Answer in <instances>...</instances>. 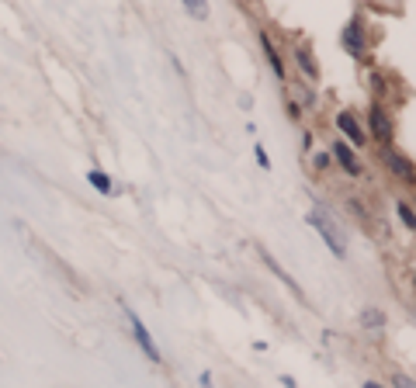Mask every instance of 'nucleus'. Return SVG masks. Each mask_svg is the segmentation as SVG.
<instances>
[{
    "label": "nucleus",
    "mask_w": 416,
    "mask_h": 388,
    "mask_svg": "<svg viewBox=\"0 0 416 388\" xmlns=\"http://www.w3.org/2000/svg\"><path fill=\"white\" fill-rule=\"evenodd\" d=\"M309 225H312V229H316V232H319V236L326 239V246L333 250V257H340V260H344V253H347V246H344V239H340V232L333 229V219H330L326 212H319V208H312V212H309Z\"/></svg>",
    "instance_id": "nucleus-1"
},
{
    "label": "nucleus",
    "mask_w": 416,
    "mask_h": 388,
    "mask_svg": "<svg viewBox=\"0 0 416 388\" xmlns=\"http://www.w3.org/2000/svg\"><path fill=\"white\" fill-rule=\"evenodd\" d=\"M125 316H128V323H132V336H135V343L142 347V354H146L149 361H160V347L153 343V336H149V330L142 326V319H139L132 309H125Z\"/></svg>",
    "instance_id": "nucleus-2"
},
{
    "label": "nucleus",
    "mask_w": 416,
    "mask_h": 388,
    "mask_svg": "<svg viewBox=\"0 0 416 388\" xmlns=\"http://www.w3.org/2000/svg\"><path fill=\"white\" fill-rule=\"evenodd\" d=\"M337 128H340V132H344V135H347L354 146H364V142H368V139H364V132H361V125L354 121V114H351V111H340V114H337Z\"/></svg>",
    "instance_id": "nucleus-3"
},
{
    "label": "nucleus",
    "mask_w": 416,
    "mask_h": 388,
    "mask_svg": "<svg viewBox=\"0 0 416 388\" xmlns=\"http://www.w3.org/2000/svg\"><path fill=\"white\" fill-rule=\"evenodd\" d=\"M371 132H375V139H382V142L392 139V121H389L385 108H371Z\"/></svg>",
    "instance_id": "nucleus-4"
},
{
    "label": "nucleus",
    "mask_w": 416,
    "mask_h": 388,
    "mask_svg": "<svg viewBox=\"0 0 416 388\" xmlns=\"http://www.w3.org/2000/svg\"><path fill=\"white\" fill-rule=\"evenodd\" d=\"M385 163H389V170L396 173V177H403V180H416V170H413V163L406 160V156H399V153H385Z\"/></svg>",
    "instance_id": "nucleus-5"
},
{
    "label": "nucleus",
    "mask_w": 416,
    "mask_h": 388,
    "mask_svg": "<svg viewBox=\"0 0 416 388\" xmlns=\"http://www.w3.org/2000/svg\"><path fill=\"white\" fill-rule=\"evenodd\" d=\"M333 156L340 160V166H344L347 173H354V177L361 173V163H357V156H354V153L347 149V142H337V146H333Z\"/></svg>",
    "instance_id": "nucleus-6"
},
{
    "label": "nucleus",
    "mask_w": 416,
    "mask_h": 388,
    "mask_svg": "<svg viewBox=\"0 0 416 388\" xmlns=\"http://www.w3.org/2000/svg\"><path fill=\"white\" fill-rule=\"evenodd\" d=\"M260 46H264V55H267V62H271V69L278 73V76H285V66H281V55L274 53V46H271V39L260 32Z\"/></svg>",
    "instance_id": "nucleus-7"
},
{
    "label": "nucleus",
    "mask_w": 416,
    "mask_h": 388,
    "mask_svg": "<svg viewBox=\"0 0 416 388\" xmlns=\"http://www.w3.org/2000/svg\"><path fill=\"white\" fill-rule=\"evenodd\" d=\"M87 180H90V184H94L101 194H112V191H115L112 177H108V173H101V170H90V173H87Z\"/></svg>",
    "instance_id": "nucleus-8"
},
{
    "label": "nucleus",
    "mask_w": 416,
    "mask_h": 388,
    "mask_svg": "<svg viewBox=\"0 0 416 388\" xmlns=\"http://www.w3.org/2000/svg\"><path fill=\"white\" fill-rule=\"evenodd\" d=\"M184 4V11L194 18V21H205L208 18V0H180Z\"/></svg>",
    "instance_id": "nucleus-9"
},
{
    "label": "nucleus",
    "mask_w": 416,
    "mask_h": 388,
    "mask_svg": "<svg viewBox=\"0 0 416 388\" xmlns=\"http://www.w3.org/2000/svg\"><path fill=\"white\" fill-rule=\"evenodd\" d=\"M344 42L351 46V53H361V49H364V42H361V25H357V21H351V25H347V32H344Z\"/></svg>",
    "instance_id": "nucleus-10"
},
{
    "label": "nucleus",
    "mask_w": 416,
    "mask_h": 388,
    "mask_svg": "<svg viewBox=\"0 0 416 388\" xmlns=\"http://www.w3.org/2000/svg\"><path fill=\"white\" fill-rule=\"evenodd\" d=\"M298 66L305 69V76H319V69H316V62L309 59V53H305V49H298Z\"/></svg>",
    "instance_id": "nucleus-11"
},
{
    "label": "nucleus",
    "mask_w": 416,
    "mask_h": 388,
    "mask_svg": "<svg viewBox=\"0 0 416 388\" xmlns=\"http://www.w3.org/2000/svg\"><path fill=\"white\" fill-rule=\"evenodd\" d=\"M399 219L406 222L410 229H416V215H413V212H410V205H399Z\"/></svg>",
    "instance_id": "nucleus-12"
},
{
    "label": "nucleus",
    "mask_w": 416,
    "mask_h": 388,
    "mask_svg": "<svg viewBox=\"0 0 416 388\" xmlns=\"http://www.w3.org/2000/svg\"><path fill=\"white\" fill-rule=\"evenodd\" d=\"M364 323H368V326H371V323H375V326H382V323H385V316H382V312H364Z\"/></svg>",
    "instance_id": "nucleus-13"
},
{
    "label": "nucleus",
    "mask_w": 416,
    "mask_h": 388,
    "mask_svg": "<svg viewBox=\"0 0 416 388\" xmlns=\"http://www.w3.org/2000/svg\"><path fill=\"white\" fill-rule=\"evenodd\" d=\"M257 160H260V166H264V170H271V160H267V153H264V146H257Z\"/></svg>",
    "instance_id": "nucleus-14"
},
{
    "label": "nucleus",
    "mask_w": 416,
    "mask_h": 388,
    "mask_svg": "<svg viewBox=\"0 0 416 388\" xmlns=\"http://www.w3.org/2000/svg\"><path fill=\"white\" fill-rule=\"evenodd\" d=\"M396 388H416V382H413V378H403V375H399V378H396Z\"/></svg>",
    "instance_id": "nucleus-15"
},
{
    "label": "nucleus",
    "mask_w": 416,
    "mask_h": 388,
    "mask_svg": "<svg viewBox=\"0 0 416 388\" xmlns=\"http://www.w3.org/2000/svg\"><path fill=\"white\" fill-rule=\"evenodd\" d=\"M198 382H201V388H212V378H208V375H201Z\"/></svg>",
    "instance_id": "nucleus-16"
},
{
    "label": "nucleus",
    "mask_w": 416,
    "mask_h": 388,
    "mask_svg": "<svg viewBox=\"0 0 416 388\" xmlns=\"http://www.w3.org/2000/svg\"><path fill=\"white\" fill-rule=\"evenodd\" d=\"M364 388H382V385H375V382H368V385H364Z\"/></svg>",
    "instance_id": "nucleus-17"
}]
</instances>
